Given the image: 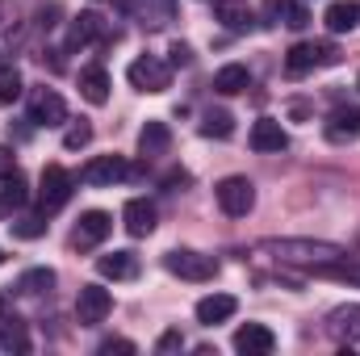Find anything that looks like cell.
I'll return each mask as SVG.
<instances>
[{
  "label": "cell",
  "instance_id": "37",
  "mask_svg": "<svg viewBox=\"0 0 360 356\" xmlns=\"http://www.w3.org/2000/svg\"><path fill=\"white\" fill-rule=\"evenodd\" d=\"M0 265H4V252H0Z\"/></svg>",
  "mask_w": 360,
  "mask_h": 356
},
{
  "label": "cell",
  "instance_id": "30",
  "mask_svg": "<svg viewBox=\"0 0 360 356\" xmlns=\"http://www.w3.org/2000/svg\"><path fill=\"white\" fill-rule=\"evenodd\" d=\"M13 235L17 239H42L46 235V218H17L13 222Z\"/></svg>",
  "mask_w": 360,
  "mask_h": 356
},
{
  "label": "cell",
  "instance_id": "19",
  "mask_svg": "<svg viewBox=\"0 0 360 356\" xmlns=\"http://www.w3.org/2000/svg\"><path fill=\"white\" fill-rule=\"evenodd\" d=\"M327 327H331V336H340L348 348H356L360 344V306H340V310H331Z\"/></svg>",
  "mask_w": 360,
  "mask_h": 356
},
{
  "label": "cell",
  "instance_id": "21",
  "mask_svg": "<svg viewBox=\"0 0 360 356\" xmlns=\"http://www.w3.org/2000/svg\"><path fill=\"white\" fill-rule=\"evenodd\" d=\"M323 21H327L331 34H348V30L360 25V4H352V0H335V4H327Z\"/></svg>",
  "mask_w": 360,
  "mask_h": 356
},
{
  "label": "cell",
  "instance_id": "25",
  "mask_svg": "<svg viewBox=\"0 0 360 356\" xmlns=\"http://www.w3.org/2000/svg\"><path fill=\"white\" fill-rule=\"evenodd\" d=\"M25 197H30V193H25V177H21L17 168L0 177V201H4V205H25Z\"/></svg>",
  "mask_w": 360,
  "mask_h": 356
},
{
  "label": "cell",
  "instance_id": "34",
  "mask_svg": "<svg viewBox=\"0 0 360 356\" xmlns=\"http://www.w3.org/2000/svg\"><path fill=\"white\" fill-rule=\"evenodd\" d=\"M113 352L130 356L134 352V344H130V340H105V344H101V356H113Z\"/></svg>",
  "mask_w": 360,
  "mask_h": 356
},
{
  "label": "cell",
  "instance_id": "36",
  "mask_svg": "<svg viewBox=\"0 0 360 356\" xmlns=\"http://www.w3.org/2000/svg\"><path fill=\"white\" fill-rule=\"evenodd\" d=\"M0 314H8V298L4 293H0Z\"/></svg>",
  "mask_w": 360,
  "mask_h": 356
},
{
  "label": "cell",
  "instance_id": "13",
  "mask_svg": "<svg viewBox=\"0 0 360 356\" xmlns=\"http://www.w3.org/2000/svg\"><path fill=\"white\" fill-rule=\"evenodd\" d=\"M248 143H252V151L269 155V151H285V147H289V134H285V126H281L276 117H260V122H252Z\"/></svg>",
  "mask_w": 360,
  "mask_h": 356
},
{
  "label": "cell",
  "instance_id": "7",
  "mask_svg": "<svg viewBox=\"0 0 360 356\" xmlns=\"http://www.w3.org/2000/svg\"><path fill=\"white\" fill-rule=\"evenodd\" d=\"M113 310V293L105 289V285H80V293H76V319L92 327V323H105V314Z\"/></svg>",
  "mask_w": 360,
  "mask_h": 356
},
{
  "label": "cell",
  "instance_id": "22",
  "mask_svg": "<svg viewBox=\"0 0 360 356\" xmlns=\"http://www.w3.org/2000/svg\"><path fill=\"white\" fill-rule=\"evenodd\" d=\"M214 89L222 92V96H239V92L252 89V72H248L243 63H226V68H218Z\"/></svg>",
  "mask_w": 360,
  "mask_h": 356
},
{
  "label": "cell",
  "instance_id": "4",
  "mask_svg": "<svg viewBox=\"0 0 360 356\" xmlns=\"http://www.w3.org/2000/svg\"><path fill=\"white\" fill-rule=\"evenodd\" d=\"M126 80L139 92H168L172 89V63L155 59V55H139L130 68H126Z\"/></svg>",
  "mask_w": 360,
  "mask_h": 356
},
{
  "label": "cell",
  "instance_id": "38",
  "mask_svg": "<svg viewBox=\"0 0 360 356\" xmlns=\"http://www.w3.org/2000/svg\"><path fill=\"white\" fill-rule=\"evenodd\" d=\"M356 89H360V80H356Z\"/></svg>",
  "mask_w": 360,
  "mask_h": 356
},
{
  "label": "cell",
  "instance_id": "23",
  "mask_svg": "<svg viewBox=\"0 0 360 356\" xmlns=\"http://www.w3.org/2000/svg\"><path fill=\"white\" fill-rule=\"evenodd\" d=\"M80 96L89 105H105L109 101V72L105 68H84L80 72Z\"/></svg>",
  "mask_w": 360,
  "mask_h": 356
},
{
  "label": "cell",
  "instance_id": "5",
  "mask_svg": "<svg viewBox=\"0 0 360 356\" xmlns=\"http://www.w3.org/2000/svg\"><path fill=\"white\" fill-rule=\"evenodd\" d=\"M214 197H218V205H222L226 218H248L252 205H256V184L248 177H226V180H218Z\"/></svg>",
  "mask_w": 360,
  "mask_h": 356
},
{
  "label": "cell",
  "instance_id": "1",
  "mask_svg": "<svg viewBox=\"0 0 360 356\" xmlns=\"http://www.w3.org/2000/svg\"><path fill=\"white\" fill-rule=\"evenodd\" d=\"M260 252H272L281 265H302V268H310V272H319V268H327V265H344V260H348L344 248H335V243H319V239H269V243H260Z\"/></svg>",
  "mask_w": 360,
  "mask_h": 356
},
{
  "label": "cell",
  "instance_id": "3",
  "mask_svg": "<svg viewBox=\"0 0 360 356\" xmlns=\"http://www.w3.org/2000/svg\"><path fill=\"white\" fill-rule=\"evenodd\" d=\"M340 63V46L335 42H297L285 55V72L289 76H306L310 68H335Z\"/></svg>",
  "mask_w": 360,
  "mask_h": 356
},
{
  "label": "cell",
  "instance_id": "16",
  "mask_svg": "<svg viewBox=\"0 0 360 356\" xmlns=\"http://www.w3.org/2000/svg\"><path fill=\"white\" fill-rule=\"evenodd\" d=\"M168 147H172V130H168V122H147V126L139 130V155H143V160L168 155Z\"/></svg>",
  "mask_w": 360,
  "mask_h": 356
},
{
  "label": "cell",
  "instance_id": "28",
  "mask_svg": "<svg viewBox=\"0 0 360 356\" xmlns=\"http://www.w3.org/2000/svg\"><path fill=\"white\" fill-rule=\"evenodd\" d=\"M89 143H92V126L84 122V117L72 122V126L63 130V147H68V151H80V147H89Z\"/></svg>",
  "mask_w": 360,
  "mask_h": 356
},
{
  "label": "cell",
  "instance_id": "18",
  "mask_svg": "<svg viewBox=\"0 0 360 356\" xmlns=\"http://www.w3.org/2000/svg\"><path fill=\"white\" fill-rule=\"evenodd\" d=\"M96 272L105 281H134L139 276V256L134 252H109V256L96 260Z\"/></svg>",
  "mask_w": 360,
  "mask_h": 356
},
{
  "label": "cell",
  "instance_id": "29",
  "mask_svg": "<svg viewBox=\"0 0 360 356\" xmlns=\"http://www.w3.org/2000/svg\"><path fill=\"white\" fill-rule=\"evenodd\" d=\"M0 344H4L8 352H13V348H17V352H25V348H30V340H25V327H21L17 319H8V323H4V331H0Z\"/></svg>",
  "mask_w": 360,
  "mask_h": 356
},
{
  "label": "cell",
  "instance_id": "27",
  "mask_svg": "<svg viewBox=\"0 0 360 356\" xmlns=\"http://www.w3.org/2000/svg\"><path fill=\"white\" fill-rule=\"evenodd\" d=\"M17 96H21V72L13 63H0V101L13 105Z\"/></svg>",
  "mask_w": 360,
  "mask_h": 356
},
{
  "label": "cell",
  "instance_id": "35",
  "mask_svg": "<svg viewBox=\"0 0 360 356\" xmlns=\"http://www.w3.org/2000/svg\"><path fill=\"white\" fill-rule=\"evenodd\" d=\"M13 168H17V160H13V147H4V143H0V177H4V172H13Z\"/></svg>",
  "mask_w": 360,
  "mask_h": 356
},
{
  "label": "cell",
  "instance_id": "32",
  "mask_svg": "<svg viewBox=\"0 0 360 356\" xmlns=\"http://www.w3.org/2000/svg\"><path fill=\"white\" fill-rule=\"evenodd\" d=\"M180 348H184V336H180V331H164V336H160V344H155V352H160V356L180 352Z\"/></svg>",
  "mask_w": 360,
  "mask_h": 356
},
{
  "label": "cell",
  "instance_id": "17",
  "mask_svg": "<svg viewBox=\"0 0 360 356\" xmlns=\"http://www.w3.org/2000/svg\"><path fill=\"white\" fill-rule=\"evenodd\" d=\"M235 310H239V302L231 293H210V298L197 302V323L201 327H214V323H226Z\"/></svg>",
  "mask_w": 360,
  "mask_h": 356
},
{
  "label": "cell",
  "instance_id": "8",
  "mask_svg": "<svg viewBox=\"0 0 360 356\" xmlns=\"http://www.w3.org/2000/svg\"><path fill=\"white\" fill-rule=\"evenodd\" d=\"M109 231H113V218H109L105 210H89V214H80V222H76V231H72V248L89 252V248H96V243L109 239Z\"/></svg>",
  "mask_w": 360,
  "mask_h": 356
},
{
  "label": "cell",
  "instance_id": "6",
  "mask_svg": "<svg viewBox=\"0 0 360 356\" xmlns=\"http://www.w3.org/2000/svg\"><path fill=\"white\" fill-rule=\"evenodd\" d=\"M164 268H168L172 276H180V281H214L218 260L205 256V252H193V248H176V252L164 256Z\"/></svg>",
  "mask_w": 360,
  "mask_h": 356
},
{
  "label": "cell",
  "instance_id": "14",
  "mask_svg": "<svg viewBox=\"0 0 360 356\" xmlns=\"http://www.w3.org/2000/svg\"><path fill=\"white\" fill-rule=\"evenodd\" d=\"M96 38H105V17L89 8V13H80V17H72V25H68V51H80V46H92Z\"/></svg>",
  "mask_w": 360,
  "mask_h": 356
},
{
  "label": "cell",
  "instance_id": "33",
  "mask_svg": "<svg viewBox=\"0 0 360 356\" xmlns=\"http://www.w3.org/2000/svg\"><path fill=\"white\" fill-rule=\"evenodd\" d=\"M168 55H172V59H168L172 68H188V63H193V51H188L184 42H172V51H168Z\"/></svg>",
  "mask_w": 360,
  "mask_h": 356
},
{
  "label": "cell",
  "instance_id": "2",
  "mask_svg": "<svg viewBox=\"0 0 360 356\" xmlns=\"http://www.w3.org/2000/svg\"><path fill=\"white\" fill-rule=\"evenodd\" d=\"M72 189H76V177L63 168V164H46L42 168V180H38V210L42 214H55L72 201Z\"/></svg>",
  "mask_w": 360,
  "mask_h": 356
},
{
  "label": "cell",
  "instance_id": "10",
  "mask_svg": "<svg viewBox=\"0 0 360 356\" xmlns=\"http://www.w3.org/2000/svg\"><path fill=\"white\" fill-rule=\"evenodd\" d=\"M126 160L122 155H92L89 164L80 168V180L92 184V189H109V184H117V180H126Z\"/></svg>",
  "mask_w": 360,
  "mask_h": 356
},
{
  "label": "cell",
  "instance_id": "15",
  "mask_svg": "<svg viewBox=\"0 0 360 356\" xmlns=\"http://www.w3.org/2000/svg\"><path fill=\"white\" fill-rule=\"evenodd\" d=\"M276 348V336H272L264 323H243L239 331H235V352L243 356H269Z\"/></svg>",
  "mask_w": 360,
  "mask_h": 356
},
{
  "label": "cell",
  "instance_id": "12",
  "mask_svg": "<svg viewBox=\"0 0 360 356\" xmlns=\"http://www.w3.org/2000/svg\"><path fill=\"white\" fill-rule=\"evenodd\" d=\"M214 21L231 34H248L256 25V13L248 8V0H214Z\"/></svg>",
  "mask_w": 360,
  "mask_h": 356
},
{
  "label": "cell",
  "instance_id": "9",
  "mask_svg": "<svg viewBox=\"0 0 360 356\" xmlns=\"http://www.w3.org/2000/svg\"><path fill=\"white\" fill-rule=\"evenodd\" d=\"M30 122H34V126H46V130L63 126V122H68V105H63V96H59L55 89H38L34 92V101H30Z\"/></svg>",
  "mask_w": 360,
  "mask_h": 356
},
{
  "label": "cell",
  "instance_id": "24",
  "mask_svg": "<svg viewBox=\"0 0 360 356\" xmlns=\"http://www.w3.org/2000/svg\"><path fill=\"white\" fill-rule=\"evenodd\" d=\"M201 134H205V139H231V134H235V117H231L226 109H205Z\"/></svg>",
  "mask_w": 360,
  "mask_h": 356
},
{
  "label": "cell",
  "instance_id": "11",
  "mask_svg": "<svg viewBox=\"0 0 360 356\" xmlns=\"http://www.w3.org/2000/svg\"><path fill=\"white\" fill-rule=\"evenodd\" d=\"M122 227H126L130 239H147V235L155 231V205H151L147 197H130V201L122 205Z\"/></svg>",
  "mask_w": 360,
  "mask_h": 356
},
{
  "label": "cell",
  "instance_id": "26",
  "mask_svg": "<svg viewBox=\"0 0 360 356\" xmlns=\"http://www.w3.org/2000/svg\"><path fill=\"white\" fill-rule=\"evenodd\" d=\"M51 285H55V268H30V272H21V281H17L21 293H46Z\"/></svg>",
  "mask_w": 360,
  "mask_h": 356
},
{
  "label": "cell",
  "instance_id": "20",
  "mask_svg": "<svg viewBox=\"0 0 360 356\" xmlns=\"http://www.w3.org/2000/svg\"><path fill=\"white\" fill-rule=\"evenodd\" d=\"M360 134V109L356 105H340L331 117H327V139L344 143V139H356Z\"/></svg>",
  "mask_w": 360,
  "mask_h": 356
},
{
  "label": "cell",
  "instance_id": "31",
  "mask_svg": "<svg viewBox=\"0 0 360 356\" xmlns=\"http://www.w3.org/2000/svg\"><path fill=\"white\" fill-rule=\"evenodd\" d=\"M306 21H310V13H306L297 0H285V25H289V30H302Z\"/></svg>",
  "mask_w": 360,
  "mask_h": 356
}]
</instances>
